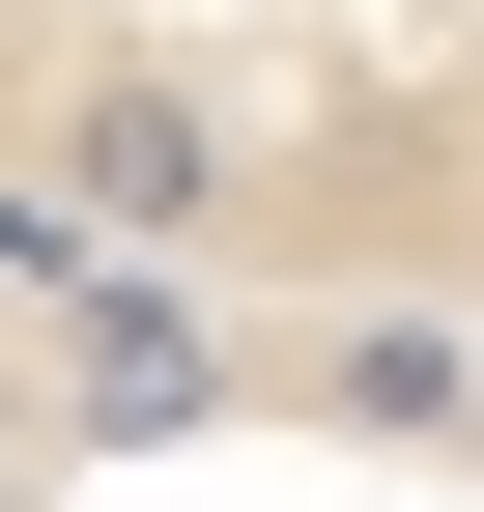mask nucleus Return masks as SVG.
I'll return each instance as SVG.
<instances>
[{"label":"nucleus","mask_w":484,"mask_h":512,"mask_svg":"<svg viewBox=\"0 0 484 512\" xmlns=\"http://www.w3.org/2000/svg\"><path fill=\"white\" fill-rule=\"evenodd\" d=\"M0 313L484 370V0H0Z\"/></svg>","instance_id":"obj_1"},{"label":"nucleus","mask_w":484,"mask_h":512,"mask_svg":"<svg viewBox=\"0 0 484 512\" xmlns=\"http://www.w3.org/2000/svg\"><path fill=\"white\" fill-rule=\"evenodd\" d=\"M0 512H484V370L0 313Z\"/></svg>","instance_id":"obj_2"}]
</instances>
